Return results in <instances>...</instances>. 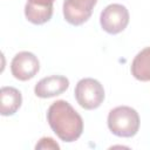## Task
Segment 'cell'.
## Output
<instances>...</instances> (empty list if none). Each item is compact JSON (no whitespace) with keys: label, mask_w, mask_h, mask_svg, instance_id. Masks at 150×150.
Returning a JSON list of instances; mask_svg holds the SVG:
<instances>
[{"label":"cell","mask_w":150,"mask_h":150,"mask_svg":"<svg viewBox=\"0 0 150 150\" xmlns=\"http://www.w3.org/2000/svg\"><path fill=\"white\" fill-rule=\"evenodd\" d=\"M47 121L63 142H74L82 135L83 120L67 101L59 100L52 103L47 111Z\"/></svg>","instance_id":"6da1fadb"},{"label":"cell","mask_w":150,"mask_h":150,"mask_svg":"<svg viewBox=\"0 0 150 150\" xmlns=\"http://www.w3.org/2000/svg\"><path fill=\"white\" fill-rule=\"evenodd\" d=\"M108 127L116 136L132 137L137 134L139 128L138 112L131 107H116L110 110L108 115Z\"/></svg>","instance_id":"7a4b0ae2"},{"label":"cell","mask_w":150,"mask_h":150,"mask_svg":"<svg viewBox=\"0 0 150 150\" xmlns=\"http://www.w3.org/2000/svg\"><path fill=\"white\" fill-rule=\"evenodd\" d=\"M74 94L77 103L87 110L98 108L104 100L103 86L91 77L80 80L75 87Z\"/></svg>","instance_id":"3957f363"},{"label":"cell","mask_w":150,"mask_h":150,"mask_svg":"<svg viewBox=\"0 0 150 150\" xmlns=\"http://www.w3.org/2000/svg\"><path fill=\"white\" fill-rule=\"evenodd\" d=\"M100 22L107 33H121L129 23V12L127 7L121 4L108 5L101 13Z\"/></svg>","instance_id":"277c9868"},{"label":"cell","mask_w":150,"mask_h":150,"mask_svg":"<svg viewBox=\"0 0 150 150\" xmlns=\"http://www.w3.org/2000/svg\"><path fill=\"white\" fill-rule=\"evenodd\" d=\"M39 69H40L39 60L30 52L18 53L11 62L12 75L20 81H27L34 77L38 74Z\"/></svg>","instance_id":"5b68a950"},{"label":"cell","mask_w":150,"mask_h":150,"mask_svg":"<svg viewBox=\"0 0 150 150\" xmlns=\"http://www.w3.org/2000/svg\"><path fill=\"white\" fill-rule=\"evenodd\" d=\"M97 0H64L63 1V16L67 22L74 26L86 22L96 5Z\"/></svg>","instance_id":"8992f818"},{"label":"cell","mask_w":150,"mask_h":150,"mask_svg":"<svg viewBox=\"0 0 150 150\" xmlns=\"http://www.w3.org/2000/svg\"><path fill=\"white\" fill-rule=\"evenodd\" d=\"M69 87V80L66 76L52 75L40 80L34 88V93L38 97L48 98L62 94Z\"/></svg>","instance_id":"52a82bcc"},{"label":"cell","mask_w":150,"mask_h":150,"mask_svg":"<svg viewBox=\"0 0 150 150\" xmlns=\"http://www.w3.org/2000/svg\"><path fill=\"white\" fill-rule=\"evenodd\" d=\"M55 0H27L25 15L34 25H42L50 20L53 15V4Z\"/></svg>","instance_id":"ba28073f"},{"label":"cell","mask_w":150,"mask_h":150,"mask_svg":"<svg viewBox=\"0 0 150 150\" xmlns=\"http://www.w3.org/2000/svg\"><path fill=\"white\" fill-rule=\"evenodd\" d=\"M0 112L2 116H11L16 112L22 103L21 93L13 87H2L0 90Z\"/></svg>","instance_id":"9c48e42d"},{"label":"cell","mask_w":150,"mask_h":150,"mask_svg":"<svg viewBox=\"0 0 150 150\" xmlns=\"http://www.w3.org/2000/svg\"><path fill=\"white\" fill-rule=\"evenodd\" d=\"M131 74L139 81H150V47L142 49L134 57Z\"/></svg>","instance_id":"30bf717a"},{"label":"cell","mask_w":150,"mask_h":150,"mask_svg":"<svg viewBox=\"0 0 150 150\" xmlns=\"http://www.w3.org/2000/svg\"><path fill=\"white\" fill-rule=\"evenodd\" d=\"M35 149L36 150H40V149H53V150H59L60 149V145L50 137H42L38 144L35 145Z\"/></svg>","instance_id":"8fae6325"}]
</instances>
